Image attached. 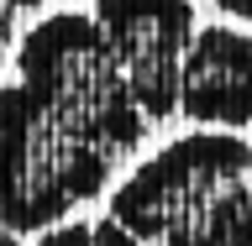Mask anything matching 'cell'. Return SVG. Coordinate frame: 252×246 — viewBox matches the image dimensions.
<instances>
[{
	"mask_svg": "<svg viewBox=\"0 0 252 246\" xmlns=\"http://www.w3.org/2000/svg\"><path fill=\"white\" fill-rule=\"evenodd\" d=\"M0 5H42V0H0Z\"/></svg>",
	"mask_w": 252,
	"mask_h": 246,
	"instance_id": "9",
	"label": "cell"
},
{
	"mask_svg": "<svg viewBox=\"0 0 252 246\" xmlns=\"http://www.w3.org/2000/svg\"><path fill=\"white\" fill-rule=\"evenodd\" d=\"M252 199V141L242 131H189L116 184L110 220L142 246H231Z\"/></svg>",
	"mask_w": 252,
	"mask_h": 246,
	"instance_id": "2",
	"label": "cell"
},
{
	"mask_svg": "<svg viewBox=\"0 0 252 246\" xmlns=\"http://www.w3.org/2000/svg\"><path fill=\"white\" fill-rule=\"evenodd\" d=\"M0 246H21V236H11V231H0Z\"/></svg>",
	"mask_w": 252,
	"mask_h": 246,
	"instance_id": "8",
	"label": "cell"
},
{
	"mask_svg": "<svg viewBox=\"0 0 252 246\" xmlns=\"http://www.w3.org/2000/svg\"><path fill=\"white\" fill-rule=\"evenodd\" d=\"M216 5L231 16V21H252V0H216Z\"/></svg>",
	"mask_w": 252,
	"mask_h": 246,
	"instance_id": "7",
	"label": "cell"
},
{
	"mask_svg": "<svg viewBox=\"0 0 252 246\" xmlns=\"http://www.w3.org/2000/svg\"><path fill=\"white\" fill-rule=\"evenodd\" d=\"M142 131L90 11L37 21L16 47V84L0 89V231H53L110 184Z\"/></svg>",
	"mask_w": 252,
	"mask_h": 246,
	"instance_id": "1",
	"label": "cell"
},
{
	"mask_svg": "<svg viewBox=\"0 0 252 246\" xmlns=\"http://www.w3.org/2000/svg\"><path fill=\"white\" fill-rule=\"evenodd\" d=\"M90 21L105 37L121 84L131 89L142 121H163L179 105V63L194 37L189 0H94Z\"/></svg>",
	"mask_w": 252,
	"mask_h": 246,
	"instance_id": "3",
	"label": "cell"
},
{
	"mask_svg": "<svg viewBox=\"0 0 252 246\" xmlns=\"http://www.w3.org/2000/svg\"><path fill=\"white\" fill-rule=\"evenodd\" d=\"M37 246H94V241H90V225L68 220V225H53V231H42V241H37Z\"/></svg>",
	"mask_w": 252,
	"mask_h": 246,
	"instance_id": "5",
	"label": "cell"
},
{
	"mask_svg": "<svg viewBox=\"0 0 252 246\" xmlns=\"http://www.w3.org/2000/svg\"><path fill=\"white\" fill-rule=\"evenodd\" d=\"M0 68H5V42H0Z\"/></svg>",
	"mask_w": 252,
	"mask_h": 246,
	"instance_id": "10",
	"label": "cell"
},
{
	"mask_svg": "<svg viewBox=\"0 0 252 246\" xmlns=\"http://www.w3.org/2000/svg\"><path fill=\"white\" fill-rule=\"evenodd\" d=\"M90 241H94V246H142L137 236H131V231H121V225H116L110 215H105V220H94V225H90Z\"/></svg>",
	"mask_w": 252,
	"mask_h": 246,
	"instance_id": "6",
	"label": "cell"
},
{
	"mask_svg": "<svg viewBox=\"0 0 252 246\" xmlns=\"http://www.w3.org/2000/svg\"><path fill=\"white\" fill-rule=\"evenodd\" d=\"M200 131L252 126V31L242 27H194L179 63V105Z\"/></svg>",
	"mask_w": 252,
	"mask_h": 246,
	"instance_id": "4",
	"label": "cell"
}]
</instances>
